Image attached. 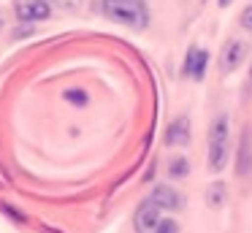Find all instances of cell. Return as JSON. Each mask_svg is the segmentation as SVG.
Wrapping results in <instances>:
<instances>
[{"instance_id": "cell-19", "label": "cell", "mask_w": 252, "mask_h": 233, "mask_svg": "<svg viewBox=\"0 0 252 233\" xmlns=\"http://www.w3.org/2000/svg\"><path fill=\"white\" fill-rule=\"evenodd\" d=\"M250 79H252V70H250ZM250 87H252V81H250Z\"/></svg>"}, {"instance_id": "cell-13", "label": "cell", "mask_w": 252, "mask_h": 233, "mask_svg": "<svg viewBox=\"0 0 252 233\" xmlns=\"http://www.w3.org/2000/svg\"><path fill=\"white\" fill-rule=\"evenodd\" d=\"M152 233H179V222L176 220H171V217H160V222L155 225V231Z\"/></svg>"}, {"instance_id": "cell-17", "label": "cell", "mask_w": 252, "mask_h": 233, "mask_svg": "<svg viewBox=\"0 0 252 233\" xmlns=\"http://www.w3.org/2000/svg\"><path fill=\"white\" fill-rule=\"evenodd\" d=\"M230 3H233V0H217V5H220V8H228Z\"/></svg>"}, {"instance_id": "cell-7", "label": "cell", "mask_w": 252, "mask_h": 233, "mask_svg": "<svg viewBox=\"0 0 252 233\" xmlns=\"http://www.w3.org/2000/svg\"><path fill=\"white\" fill-rule=\"evenodd\" d=\"M158 222H160V209L147 198V200H144V203L136 209V214H133V225H136L138 233H152Z\"/></svg>"}, {"instance_id": "cell-14", "label": "cell", "mask_w": 252, "mask_h": 233, "mask_svg": "<svg viewBox=\"0 0 252 233\" xmlns=\"http://www.w3.org/2000/svg\"><path fill=\"white\" fill-rule=\"evenodd\" d=\"M52 8H60V11H68V14H73V11L82 8V0H49Z\"/></svg>"}, {"instance_id": "cell-1", "label": "cell", "mask_w": 252, "mask_h": 233, "mask_svg": "<svg viewBox=\"0 0 252 233\" xmlns=\"http://www.w3.org/2000/svg\"><path fill=\"white\" fill-rule=\"evenodd\" d=\"M100 11L109 19L120 22L133 30H144L149 25V8L147 0H100Z\"/></svg>"}, {"instance_id": "cell-6", "label": "cell", "mask_w": 252, "mask_h": 233, "mask_svg": "<svg viewBox=\"0 0 252 233\" xmlns=\"http://www.w3.org/2000/svg\"><path fill=\"white\" fill-rule=\"evenodd\" d=\"M206 65H209V52L206 49H198L192 46L185 57V65H182V73L190 76L192 81H201L203 73H206Z\"/></svg>"}, {"instance_id": "cell-5", "label": "cell", "mask_w": 252, "mask_h": 233, "mask_svg": "<svg viewBox=\"0 0 252 233\" xmlns=\"http://www.w3.org/2000/svg\"><path fill=\"white\" fill-rule=\"evenodd\" d=\"M247 57V43L244 41H228L222 46V52H220V70H222L225 76L228 73H233L236 68L241 65V60Z\"/></svg>"}, {"instance_id": "cell-15", "label": "cell", "mask_w": 252, "mask_h": 233, "mask_svg": "<svg viewBox=\"0 0 252 233\" xmlns=\"http://www.w3.org/2000/svg\"><path fill=\"white\" fill-rule=\"evenodd\" d=\"M239 22H241V27H244V30H250L252 33V3L247 5L244 11H241V16H239Z\"/></svg>"}, {"instance_id": "cell-16", "label": "cell", "mask_w": 252, "mask_h": 233, "mask_svg": "<svg viewBox=\"0 0 252 233\" xmlns=\"http://www.w3.org/2000/svg\"><path fill=\"white\" fill-rule=\"evenodd\" d=\"M14 35H17V38H25V35H33V25H25V27H17V30H14Z\"/></svg>"}, {"instance_id": "cell-2", "label": "cell", "mask_w": 252, "mask_h": 233, "mask_svg": "<svg viewBox=\"0 0 252 233\" xmlns=\"http://www.w3.org/2000/svg\"><path fill=\"white\" fill-rule=\"evenodd\" d=\"M230 144V135H228V117L225 114H220L217 119L212 122V128H209V171L220 173L225 168V163H228V149Z\"/></svg>"}, {"instance_id": "cell-11", "label": "cell", "mask_w": 252, "mask_h": 233, "mask_svg": "<svg viewBox=\"0 0 252 233\" xmlns=\"http://www.w3.org/2000/svg\"><path fill=\"white\" fill-rule=\"evenodd\" d=\"M187 173H190V160H187V157H174V160L168 163V176L171 179L179 182V179L187 176Z\"/></svg>"}, {"instance_id": "cell-8", "label": "cell", "mask_w": 252, "mask_h": 233, "mask_svg": "<svg viewBox=\"0 0 252 233\" xmlns=\"http://www.w3.org/2000/svg\"><path fill=\"white\" fill-rule=\"evenodd\" d=\"M236 173L239 176H250L252 173V128L241 130L239 155H236Z\"/></svg>"}, {"instance_id": "cell-9", "label": "cell", "mask_w": 252, "mask_h": 233, "mask_svg": "<svg viewBox=\"0 0 252 233\" xmlns=\"http://www.w3.org/2000/svg\"><path fill=\"white\" fill-rule=\"evenodd\" d=\"M192 138V128L187 117H176L165 130V146H187Z\"/></svg>"}, {"instance_id": "cell-12", "label": "cell", "mask_w": 252, "mask_h": 233, "mask_svg": "<svg viewBox=\"0 0 252 233\" xmlns=\"http://www.w3.org/2000/svg\"><path fill=\"white\" fill-rule=\"evenodd\" d=\"M65 100L71 103V106H87L90 95L84 90H65Z\"/></svg>"}, {"instance_id": "cell-4", "label": "cell", "mask_w": 252, "mask_h": 233, "mask_svg": "<svg viewBox=\"0 0 252 233\" xmlns=\"http://www.w3.org/2000/svg\"><path fill=\"white\" fill-rule=\"evenodd\" d=\"M149 200H152L160 211L163 209L165 211H182V206H185V198H182V195L176 193V187H171V184H155Z\"/></svg>"}, {"instance_id": "cell-3", "label": "cell", "mask_w": 252, "mask_h": 233, "mask_svg": "<svg viewBox=\"0 0 252 233\" xmlns=\"http://www.w3.org/2000/svg\"><path fill=\"white\" fill-rule=\"evenodd\" d=\"M14 14L22 25H35L46 22L52 16V3L49 0H14Z\"/></svg>"}, {"instance_id": "cell-10", "label": "cell", "mask_w": 252, "mask_h": 233, "mask_svg": "<svg viewBox=\"0 0 252 233\" xmlns=\"http://www.w3.org/2000/svg\"><path fill=\"white\" fill-rule=\"evenodd\" d=\"M225 195H228L225 184L222 182H214V184H209V190H206V203L212 206V209H220V206L225 203Z\"/></svg>"}, {"instance_id": "cell-18", "label": "cell", "mask_w": 252, "mask_h": 233, "mask_svg": "<svg viewBox=\"0 0 252 233\" xmlns=\"http://www.w3.org/2000/svg\"><path fill=\"white\" fill-rule=\"evenodd\" d=\"M6 25V16H3V11H0V27Z\"/></svg>"}]
</instances>
